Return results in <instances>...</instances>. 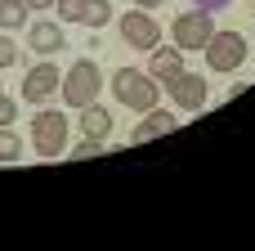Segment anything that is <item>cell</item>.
Wrapping results in <instances>:
<instances>
[{"label": "cell", "instance_id": "14", "mask_svg": "<svg viewBox=\"0 0 255 251\" xmlns=\"http://www.w3.org/2000/svg\"><path fill=\"white\" fill-rule=\"evenodd\" d=\"M27 13H31L27 0H0V31H18V27H27Z\"/></svg>", "mask_w": 255, "mask_h": 251}, {"label": "cell", "instance_id": "12", "mask_svg": "<svg viewBox=\"0 0 255 251\" xmlns=\"http://www.w3.org/2000/svg\"><path fill=\"white\" fill-rule=\"evenodd\" d=\"M27 40H31V49H36V54H45V58H49V54H58V49L67 45L63 27H58V22H45V18H40V22H27Z\"/></svg>", "mask_w": 255, "mask_h": 251}, {"label": "cell", "instance_id": "13", "mask_svg": "<svg viewBox=\"0 0 255 251\" xmlns=\"http://www.w3.org/2000/svg\"><path fill=\"white\" fill-rule=\"evenodd\" d=\"M81 135H90V139H108L112 135V112L99 108V99L81 108Z\"/></svg>", "mask_w": 255, "mask_h": 251}, {"label": "cell", "instance_id": "9", "mask_svg": "<svg viewBox=\"0 0 255 251\" xmlns=\"http://www.w3.org/2000/svg\"><path fill=\"white\" fill-rule=\"evenodd\" d=\"M58 81H63V72H58L54 63H36V67L22 76V99H27V103H45V99L58 90Z\"/></svg>", "mask_w": 255, "mask_h": 251}, {"label": "cell", "instance_id": "15", "mask_svg": "<svg viewBox=\"0 0 255 251\" xmlns=\"http://www.w3.org/2000/svg\"><path fill=\"white\" fill-rule=\"evenodd\" d=\"M18 157H22V139L9 126H0V162H18Z\"/></svg>", "mask_w": 255, "mask_h": 251}, {"label": "cell", "instance_id": "16", "mask_svg": "<svg viewBox=\"0 0 255 251\" xmlns=\"http://www.w3.org/2000/svg\"><path fill=\"white\" fill-rule=\"evenodd\" d=\"M103 148H108L103 139H90V135H85V144H76V148H72V157H99Z\"/></svg>", "mask_w": 255, "mask_h": 251}, {"label": "cell", "instance_id": "11", "mask_svg": "<svg viewBox=\"0 0 255 251\" xmlns=\"http://www.w3.org/2000/svg\"><path fill=\"white\" fill-rule=\"evenodd\" d=\"M152 58H148V76L152 81H161V85H170L179 72H184V49L179 45H157V49H148Z\"/></svg>", "mask_w": 255, "mask_h": 251}, {"label": "cell", "instance_id": "22", "mask_svg": "<svg viewBox=\"0 0 255 251\" xmlns=\"http://www.w3.org/2000/svg\"><path fill=\"white\" fill-rule=\"evenodd\" d=\"M251 13H255V0H251Z\"/></svg>", "mask_w": 255, "mask_h": 251}, {"label": "cell", "instance_id": "2", "mask_svg": "<svg viewBox=\"0 0 255 251\" xmlns=\"http://www.w3.org/2000/svg\"><path fill=\"white\" fill-rule=\"evenodd\" d=\"M58 90H63V103H67V108H85V103H94L99 90H103V72H99V63H94V58H76V63L63 72Z\"/></svg>", "mask_w": 255, "mask_h": 251}, {"label": "cell", "instance_id": "18", "mask_svg": "<svg viewBox=\"0 0 255 251\" xmlns=\"http://www.w3.org/2000/svg\"><path fill=\"white\" fill-rule=\"evenodd\" d=\"M13 117H18V108H13V99H9V94L0 90V126H9Z\"/></svg>", "mask_w": 255, "mask_h": 251}, {"label": "cell", "instance_id": "5", "mask_svg": "<svg viewBox=\"0 0 255 251\" xmlns=\"http://www.w3.org/2000/svg\"><path fill=\"white\" fill-rule=\"evenodd\" d=\"M170 36H175V45L188 54V49H202L211 36H215V13L211 9H184L175 22H170Z\"/></svg>", "mask_w": 255, "mask_h": 251}, {"label": "cell", "instance_id": "17", "mask_svg": "<svg viewBox=\"0 0 255 251\" xmlns=\"http://www.w3.org/2000/svg\"><path fill=\"white\" fill-rule=\"evenodd\" d=\"M9 63H18V45H13V36H0V67H9Z\"/></svg>", "mask_w": 255, "mask_h": 251}, {"label": "cell", "instance_id": "19", "mask_svg": "<svg viewBox=\"0 0 255 251\" xmlns=\"http://www.w3.org/2000/svg\"><path fill=\"white\" fill-rule=\"evenodd\" d=\"M224 4H233V0H197V9H211V13H215V9H224Z\"/></svg>", "mask_w": 255, "mask_h": 251}, {"label": "cell", "instance_id": "6", "mask_svg": "<svg viewBox=\"0 0 255 251\" xmlns=\"http://www.w3.org/2000/svg\"><path fill=\"white\" fill-rule=\"evenodd\" d=\"M117 31H121L126 45H134V49H157V45H161V27H157V18H152L148 9L121 13V18H117Z\"/></svg>", "mask_w": 255, "mask_h": 251}, {"label": "cell", "instance_id": "20", "mask_svg": "<svg viewBox=\"0 0 255 251\" xmlns=\"http://www.w3.org/2000/svg\"><path fill=\"white\" fill-rule=\"evenodd\" d=\"M161 0H134V9H157Z\"/></svg>", "mask_w": 255, "mask_h": 251}, {"label": "cell", "instance_id": "4", "mask_svg": "<svg viewBox=\"0 0 255 251\" xmlns=\"http://www.w3.org/2000/svg\"><path fill=\"white\" fill-rule=\"evenodd\" d=\"M202 54H206V67L211 72H238L247 63V36L242 31H215L202 45Z\"/></svg>", "mask_w": 255, "mask_h": 251}, {"label": "cell", "instance_id": "7", "mask_svg": "<svg viewBox=\"0 0 255 251\" xmlns=\"http://www.w3.org/2000/svg\"><path fill=\"white\" fill-rule=\"evenodd\" d=\"M63 22H81V27H108L112 22V0H54Z\"/></svg>", "mask_w": 255, "mask_h": 251}, {"label": "cell", "instance_id": "10", "mask_svg": "<svg viewBox=\"0 0 255 251\" xmlns=\"http://www.w3.org/2000/svg\"><path fill=\"white\" fill-rule=\"evenodd\" d=\"M175 130H179V117L166 112V108H152V112H143V121L130 130V144H152V139L175 135Z\"/></svg>", "mask_w": 255, "mask_h": 251}, {"label": "cell", "instance_id": "21", "mask_svg": "<svg viewBox=\"0 0 255 251\" xmlns=\"http://www.w3.org/2000/svg\"><path fill=\"white\" fill-rule=\"evenodd\" d=\"M27 4H31V9H49L54 0H27Z\"/></svg>", "mask_w": 255, "mask_h": 251}, {"label": "cell", "instance_id": "8", "mask_svg": "<svg viewBox=\"0 0 255 251\" xmlns=\"http://www.w3.org/2000/svg\"><path fill=\"white\" fill-rule=\"evenodd\" d=\"M170 99H175V108H184V112H197V108H206V99H211V85H206V76H197V72H179L170 85Z\"/></svg>", "mask_w": 255, "mask_h": 251}, {"label": "cell", "instance_id": "3", "mask_svg": "<svg viewBox=\"0 0 255 251\" xmlns=\"http://www.w3.org/2000/svg\"><path fill=\"white\" fill-rule=\"evenodd\" d=\"M31 148L40 153V162L63 157L67 153V112H58V108L36 112V121H31Z\"/></svg>", "mask_w": 255, "mask_h": 251}, {"label": "cell", "instance_id": "1", "mask_svg": "<svg viewBox=\"0 0 255 251\" xmlns=\"http://www.w3.org/2000/svg\"><path fill=\"white\" fill-rule=\"evenodd\" d=\"M112 99L126 103V108L152 112L157 99H161V81H152V76L139 72V67H117V72H112Z\"/></svg>", "mask_w": 255, "mask_h": 251}]
</instances>
